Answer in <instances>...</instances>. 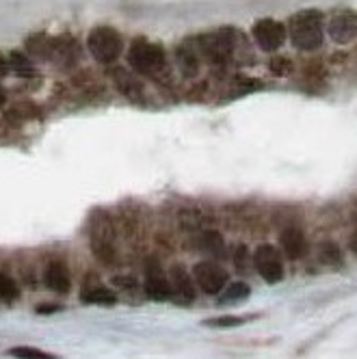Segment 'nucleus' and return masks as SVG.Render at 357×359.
<instances>
[{"instance_id":"obj_14","label":"nucleus","mask_w":357,"mask_h":359,"mask_svg":"<svg viewBox=\"0 0 357 359\" xmlns=\"http://www.w3.org/2000/svg\"><path fill=\"white\" fill-rule=\"evenodd\" d=\"M318 260L325 266H340V264H344L342 251H340V247L336 243H325V245H321V249H318Z\"/></svg>"},{"instance_id":"obj_15","label":"nucleus","mask_w":357,"mask_h":359,"mask_svg":"<svg viewBox=\"0 0 357 359\" xmlns=\"http://www.w3.org/2000/svg\"><path fill=\"white\" fill-rule=\"evenodd\" d=\"M251 294L249 286L243 284V281H236V284L227 286L225 292L221 294V303H234V301H245Z\"/></svg>"},{"instance_id":"obj_4","label":"nucleus","mask_w":357,"mask_h":359,"mask_svg":"<svg viewBox=\"0 0 357 359\" xmlns=\"http://www.w3.org/2000/svg\"><path fill=\"white\" fill-rule=\"evenodd\" d=\"M253 264H256L258 275L267 281V284H277L284 279V260L282 253L273 245H260L253 253Z\"/></svg>"},{"instance_id":"obj_13","label":"nucleus","mask_w":357,"mask_h":359,"mask_svg":"<svg viewBox=\"0 0 357 359\" xmlns=\"http://www.w3.org/2000/svg\"><path fill=\"white\" fill-rule=\"evenodd\" d=\"M81 301L83 303H97V305H113L117 301L115 292L109 290V288H102V286H95V288H89L81 294Z\"/></svg>"},{"instance_id":"obj_17","label":"nucleus","mask_w":357,"mask_h":359,"mask_svg":"<svg viewBox=\"0 0 357 359\" xmlns=\"http://www.w3.org/2000/svg\"><path fill=\"white\" fill-rule=\"evenodd\" d=\"M9 355L13 357H24V359H53V355H48L39 348H33V346H15L9 351Z\"/></svg>"},{"instance_id":"obj_16","label":"nucleus","mask_w":357,"mask_h":359,"mask_svg":"<svg viewBox=\"0 0 357 359\" xmlns=\"http://www.w3.org/2000/svg\"><path fill=\"white\" fill-rule=\"evenodd\" d=\"M20 294L18 284L9 275H0V299L3 301H15Z\"/></svg>"},{"instance_id":"obj_11","label":"nucleus","mask_w":357,"mask_h":359,"mask_svg":"<svg viewBox=\"0 0 357 359\" xmlns=\"http://www.w3.org/2000/svg\"><path fill=\"white\" fill-rule=\"evenodd\" d=\"M171 294L180 297L182 301H193L195 299V290H193V281L191 275L182 269V266H173L171 269Z\"/></svg>"},{"instance_id":"obj_20","label":"nucleus","mask_w":357,"mask_h":359,"mask_svg":"<svg viewBox=\"0 0 357 359\" xmlns=\"http://www.w3.org/2000/svg\"><path fill=\"white\" fill-rule=\"evenodd\" d=\"M115 286H128V288H137V281L135 279H128V277H115L113 279Z\"/></svg>"},{"instance_id":"obj_21","label":"nucleus","mask_w":357,"mask_h":359,"mask_svg":"<svg viewBox=\"0 0 357 359\" xmlns=\"http://www.w3.org/2000/svg\"><path fill=\"white\" fill-rule=\"evenodd\" d=\"M9 72V63L5 59H0V76H5Z\"/></svg>"},{"instance_id":"obj_6","label":"nucleus","mask_w":357,"mask_h":359,"mask_svg":"<svg viewBox=\"0 0 357 359\" xmlns=\"http://www.w3.org/2000/svg\"><path fill=\"white\" fill-rule=\"evenodd\" d=\"M325 31L331 37V41H336L340 46L349 43L357 35V13L353 9H338L336 13H331Z\"/></svg>"},{"instance_id":"obj_2","label":"nucleus","mask_w":357,"mask_h":359,"mask_svg":"<svg viewBox=\"0 0 357 359\" xmlns=\"http://www.w3.org/2000/svg\"><path fill=\"white\" fill-rule=\"evenodd\" d=\"M87 48L100 63H113L121 55V35L111 27H97L89 33Z\"/></svg>"},{"instance_id":"obj_3","label":"nucleus","mask_w":357,"mask_h":359,"mask_svg":"<svg viewBox=\"0 0 357 359\" xmlns=\"http://www.w3.org/2000/svg\"><path fill=\"white\" fill-rule=\"evenodd\" d=\"M128 63L139 74H156L165 65V50L159 43H151L145 39H137L130 46Z\"/></svg>"},{"instance_id":"obj_18","label":"nucleus","mask_w":357,"mask_h":359,"mask_svg":"<svg viewBox=\"0 0 357 359\" xmlns=\"http://www.w3.org/2000/svg\"><path fill=\"white\" fill-rule=\"evenodd\" d=\"M243 323H245V318H241V316H221V318L206 320L208 327H238Z\"/></svg>"},{"instance_id":"obj_9","label":"nucleus","mask_w":357,"mask_h":359,"mask_svg":"<svg viewBox=\"0 0 357 359\" xmlns=\"http://www.w3.org/2000/svg\"><path fill=\"white\" fill-rule=\"evenodd\" d=\"M43 281H46V288L55 290V292H67L69 286H72V279H69V273H67V266L63 262H53L48 264L46 269V275H43Z\"/></svg>"},{"instance_id":"obj_12","label":"nucleus","mask_w":357,"mask_h":359,"mask_svg":"<svg viewBox=\"0 0 357 359\" xmlns=\"http://www.w3.org/2000/svg\"><path fill=\"white\" fill-rule=\"evenodd\" d=\"M203 41H206V46H203V48H206V53L217 61L227 59L229 53H232V37H229V33H225V31L217 33V35H210Z\"/></svg>"},{"instance_id":"obj_23","label":"nucleus","mask_w":357,"mask_h":359,"mask_svg":"<svg viewBox=\"0 0 357 359\" xmlns=\"http://www.w3.org/2000/svg\"><path fill=\"white\" fill-rule=\"evenodd\" d=\"M3 104H5V91L0 89V107H3Z\"/></svg>"},{"instance_id":"obj_8","label":"nucleus","mask_w":357,"mask_h":359,"mask_svg":"<svg viewBox=\"0 0 357 359\" xmlns=\"http://www.w3.org/2000/svg\"><path fill=\"white\" fill-rule=\"evenodd\" d=\"M145 294L154 301H165L171 297V284L169 279L165 277V273L161 271V264L151 260L145 269Z\"/></svg>"},{"instance_id":"obj_1","label":"nucleus","mask_w":357,"mask_h":359,"mask_svg":"<svg viewBox=\"0 0 357 359\" xmlns=\"http://www.w3.org/2000/svg\"><path fill=\"white\" fill-rule=\"evenodd\" d=\"M286 33L297 50H318L325 39V15L318 9H303L290 18Z\"/></svg>"},{"instance_id":"obj_7","label":"nucleus","mask_w":357,"mask_h":359,"mask_svg":"<svg viewBox=\"0 0 357 359\" xmlns=\"http://www.w3.org/2000/svg\"><path fill=\"white\" fill-rule=\"evenodd\" d=\"M193 273L197 286L206 294H219L227 286V273L215 262H199Z\"/></svg>"},{"instance_id":"obj_5","label":"nucleus","mask_w":357,"mask_h":359,"mask_svg":"<svg viewBox=\"0 0 357 359\" xmlns=\"http://www.w3.org/2000/svg\"><path fill=\"white\" fill-rule=\"evenodd\" d=\"M286 37H288L286 27L277 20L264 18L253 24V39H256L258 48L264 50V53H275V50H279L284 46Z\"/></svg>"},{"instance_id":"obj_10","label":"nucleus","mask_w":357,"mask_h":359,"mask_svg":"<svg viewBox=\"0 0 357 359\" xmlns=\"http://www.w3.org/2000/svg\"><path fill=\"white\" fill-rule=\"evenodd\" d=\"M279 243H282V251L286 253V258L290 260H299L301 255L305 253V236L301 229L297 227H288L282 232V238H279Z\"/></svg>"},{"instance_id":"obj_19","label":"nucleus","mask_w":357,"mask_h":359,"mask_svg":"<svg viewBox=\"0 0 357 359\" xmlns=\"http://www.w3.org/2000/svg\"><path fill=\"white\" fill-rule=\"evenodd\" d=\"M290 69H292V65L288 59H275L271 63V72H275V74H288Z\"/></svg>"},{"instance_id":"obj_22","label":"nucleus","mask_w":357,"mask_h":359,"mask_svg":"<svg viewBox=\"0 0 357 359\" xmlns=\"http://www.w3.org/2000/svg\"><path fill=\"white\" fill-rule=\"evenodd\" d=\"M351 249L357 253V232H355V236H353V241H351Z\"/></svg>"}]
</instances>
